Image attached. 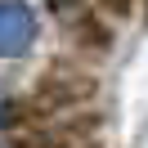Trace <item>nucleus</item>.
<instances>
[{
  "label": "nucleus",
  "instance_id": "1",
  "mask_svg": "<svg viewBox=\"0 0 148 148\" xmlns=\"http://www.w3.org/2000/svg\"><path fill=\"white\" fill-rule=\"evenodd\" d=\"M36 45V14L27 0H0V58H23Z\"/></svg>",
  "mask_w": 148,
  "mask_h": 148
},
{
  "label": "nucleus",
  "instance_id": "2",
  "mask_svg": "<svg viewBox=\"0 0 148 148\" xmlns=\"http://www.w3.org/2000/svg\"><path fill=\"white\" fill-rule=\"evenodd\" d=\"M9 117H14V108H9V99H5V94H0V130L9 126Z\"/></svg>",
  "mask_w": 148,
  "mask_h": 148
},
{
  "label": "nucleus",
  "instance_id": "3",
  "mask_svg": "<svg viewBox=\"0 0 148 148\" xmlns=\"http://www.w3.org/2000/svg\"><path fill=\"white\" fill-rule=\"evenodd\" d=\"M0 148H9V144H0Z\"/></svg>",
  "mask_w": 148,
  "mask_h": 148
}]
</instances>
